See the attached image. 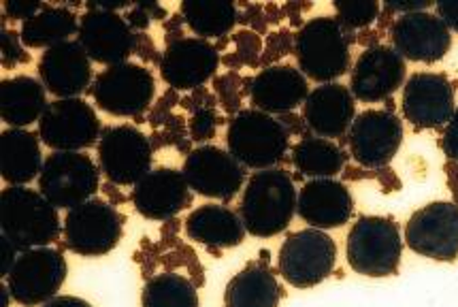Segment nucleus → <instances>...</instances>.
I'll use <instances>...</instances> for the list:
<instances>
[{
	"label": "nucleus",
	"mask_w": 458,
	"mask_h": 307,
	"mask_svg": "<svg viewBox=\"0 0 458 307\" xmlns=\"http://www.w3.org/2000/svg\"><path fill=\"white\" fill-rule=\"evenodd\" d=\"M222 54L214 43L199 37H183L169 43L162 52L160 77L171 90L194 92L216 80Z\"/></svg>",
	"instance_id": "nucleus-17"
},
{
	"label": "nucleus",
	"mask_w": 458,
	"mask_h": 307,
	"mask_svg": "<svg viewBox=\"0 0 458 307\" xmlns=\"http://www.w3.org/2000/svg\"><path fill=\"white\" fill-rule=\"evenodd\" d=\"M288 54H294V35H293V30L284 28V30L271 32L269 41H267L265 52H262L260 66H262V69H267V66L279 64L277 60H282L284 55H288Z\"/></svg>",
	"instance_id": "nucleus-38"
},
{
	"label": "nucleus",
	"mask_w": 458,
	"mask_h": 307,
	"mask_svg": "<svg viewBox=\"0 0 458 307\" xmlns=\"http://www.w3.org/2000/svg\"><path fill=\"white\" fill-rule=\"evenodd\" d=\"M441 149L450 163H458V107L452 120L445 124L444 135H441Z\"/></svg>",
	"instance_id": "nucleus-41"
},
{
	"label": "nucleus",
	"mask_w": 458,
	"mask_h": 307,
	"mask_svg": "<svg viewBox=\"0 0 458 307\" xmlns=\"http://www.w3.org/2000/svg\"><path fill=\"white\" fill-rule=\"evenodd\" d=\"M250 86H252V77H242L237 72H225V75H216L214 92L217 94V103L228 115H237L242 111V100L245 94L250 97Z\"/></svg>",
	"instance_id": "nucleus-35"
},
{
	"label": "nucleus",
	"mask_w": 458,
	"mask_h": 307,
	"mask_svg": "<svg viewBox=\"0 0 458 307\" xmlns=\"http://www.w3.org/2000/svg\"><path fill=\"white\" fill-rule=\"evenodd\" d=\"M437 18L448 26V30L458 32V0H444V3H435Z\"/></svg>",
	"instance_id": "nucleus-42"
},
{
	"label": "nucleus",
	"mask_w": 458,
	"mask_h": 307,
	"mask_svg": "<svg viewBox=\"0 0 458 307\" xmlns=\"http://www.w3.org/2000/svg\"><path fill=\"white\" fill-rule=\"evenodd\" d=\"M141 307H200L197 286L180 273H158L145 282Z\"/></svg>",
	"instance_id": "nucleus-33"
},
{
	"label": "nucleus",
	"mask_w": 458,
	"mask_h": 307,
	"mask_svg": "<svg viewBox=\"0 0 458 307\" xmlns=\"http://www.w3.org/2000/svg\"><path fill=\"white\" fill-rule=\"evenodd\" d=\"M100 166L90 154L52 152L38 175V192L55 209H75L97 197L100 188Z\"/></svg>",
	"instance_id": "nucleus-7"
},
{
	"label": "nucleus",
	"mask_w": 458,
	"mask_h": 307,
	"mask_svg": "<svg viewBox=\"0 0 458 307\" xmlns=\"http://www.w3.org/2000/svg\"><path fill=\"white\" fill-rule=\"evenodd\" d=\"M0 248H3V267H0V277L3 280H7V276L13 269L15 260H18V250H15V245L9 242L7 237H0Z\"/></svg>",
	"instance_id": "nucleus-43"
},
{
	"label": "nucleus",
	"mask_w": 458,
	"mask_h": 307,
	"mask_svg": "<svg viewBox=\"0 0 458 307\" xmlns=\"http://www.w3.org/2000/svg\"><path fill=\"white\" fill-rule=\"evenodd\" d=\"M217 126V114H216V100L211 97L205 103H200L197 111H194L192 122H190V131H192V137L197 141H205V139H211L216 135Z\"/></svg>",
	"instance_id": "nucleus-37"
},
{
	"label": "nucleus",
	"mask_w": 458,
	"mask_h": 307,
	"mask_svg": "<svg viewBox=\"0 0 458 307\" xmlns=\"http://www.w3.org/2000/svg\"><path fill=\"white\" fill-rule=\"evenodd\" d=\"M239 4L228 0L205 3V0H183L180 15L199 38H226L239 24Z\"/></svg>",
	"instance_id": "nucleus-31"
},
{
	"label": "nucleus",
	"mask_w": 458,
	"mask_h": 307,
	"mask_svg": "<svg viewBox=\"0 0 458 307\" xmlns=\"http://www.w3.org/2000/svg\"><path fill=\"white\" fill-rule=\"evenodd\" d=\"M297 186L282 166L256 171L243 188L239 216L245 231L259 239L282 235L297 214Z\"/></svg>",
	"instance_id": "nucleus-1"
},
{
	"label": "nucleus",
	"mask_w": 458,
	"mask_h": 307,
	"mask_svg": "<svg viewBox=\"0 0 458 307\" xmlns=\"http://www.w3.org/2000/svg\"><path fill=\"white\" fill-rule=\"evenodd\" d=\"M352 43L356 35L339 24L333 15L311 18L294 35V55L299 71L316 83L342 80L352 69Z\"/></svg>",
	"instance_id": "nucleus-3"
},
{
	"label": "nucleus",
	"mask_w": 458,
	"mask_h": 307,
	"mask_svg": "<svg viewBox=\"0 0 458 307\" xmlns=\"http://www.w3.org/2000/svg\"><path fill=\"white\" fill-rule=\"evenodd\" d=\"M97 154L100 173L114 186H137L152 171V141L132 124L103 128Z\"/></svg>",
	"instance_id": "nucleus-11"
},
{
	"label": "nucleus",
	"mask_w": 458,
	"mask_h": 307,
	"mask_svg": "<svg viewBox=\"0 0 458 307\" xmlns=\"http://www.w3.org/2000/svg\"><path fill=\"white\" fill-rule=\"evenodd\" d=\"M348 163V154L342 145L322 137H303L293 148V165L301 175L311 180H328L339 175Z\"/></svg>",
	"instance_id": "nucleus-32"
},
{
	"label": "nucleus",
	"mask_w": 458,
	"mask_h": 307,
	"mask_svg": "<svg viewBox=\"0 0 458 307\" xmlns=\"http://www.w3.org/2000/svg\"><path fill=\"white\" fill-rule=\"evenodd\" d=\"M384 7H386L390 13L407 15V13H418V11H428L431 7H435V3H431V0H418V3H384Z\"/></svg>",
	"instance_id": "nucleus-44"
},
{
	"label": "nucleus",
	"mask_w": 458,
	"mask_h": 307,
	"mask_svg": "<svg viewBox=\"0 0 458 307\" xmlns=\"http://www.w3.org/2000/svg\"><path fill=\"white\" fill-rule=\"evenodd\" d=\"M445 171H448V182L452 194H454V203L458 205V163H448L445 165Z\"/></svg>",
	"instance_id": "nucleus-46"
},
{
	"label": "nucleus",
	"mask_w": 458,
	"mask_h": 307,
	"mask_svg": "<svg viewBox=\"0 0 458 307\" xmlns=\"http://www.w3.org/2000/svg\"><path fill=\"white\" fill-rule=\"evenodd\" d=\"M41 307H92V305L81 297H72V294H58V297L49 299L47 303H43Z\"/></svg>",
	"instance_id": "nucleus-45"
},
{
	"label": "nucleus",
	"mask_w": 458,
	"mask_h": 307,
	"mask_svg": "<svg viewBox=\"0 0 458 307\" xmlns=\"http://www.w3.org/2000/svg\"><path fill=\"white\" fill-rule=\"evenodd\" d=\"M335 11H337V20L345 30H350L354 35L356 30H365L377 21L382 4L376 0H352V3H344V0H335Z\"/></svg>",
	"instance_id": "nucleus-36"
},
{
	"label": "nucleus",
	"mask_w": 458,
	"mask_h": 307,
	"mask_svg": "<svg viewBox=\"0 0 458 307\" xmlns=\"http://www.w3.org/2000/svg\"><path fill=\"white\" fill-rule=\"evenodd\" d=\"M77 41L90 55L92 63L115 66L128 63L131 54H135L137 32L117 11L100 9L98 3H86Z\"/></svg>",
	"instance_id": "nucleus-14"
},
{
	"label": "nucleus",
	"mask_w": 458,
	"mask_h": 307,
	"mask_svg": "<svg viewBox=\"0 0 458 307\" xmlns=\"http://www.w3.org/2000/svg\"><path fill=\"white\" fill-rule=\"evenodd\" d=\"M234 49L222 55V64H226L228 69H242V66H260L262 60V41L254 30H239L231 37Z\"/></svg>",
	"instance_id": "nucleus-34"
},
{
	"label": "nucleus",
	"mask_w": 458,
	"mask_h": 307,
	"mask_svg": "<svg viewBox=\"0 0 458 307\" xmlns=\"http://www.w3.org/2000/svg\"><path fill=\"white\" fill-rule=\"evenodd\" d=\"M290 131L276 115L260 109H242L228 120L226 149L245 169L279 166L290 149Z\"/></svg>",
	"instance_id": "nucleus-4"
},
{
	"label": "nucleus",
	"mask_w": 458,
	"mask_h": 307,
	"mask_svg": "<svg viewBox=\"0 0 458 307\" xmlns=\"http://www.w3.org/2000/svg\"><path fill=\"white\" fill-rule=\"evenodd\" d=\"M124 233V216L103 199L77 205L64 217L63 237L66 250L86 259L109 254Z\"/></svg>",
	"instance_id": "nucleus-8"
},
{
	"label": "nucleus",
	"mask_w": 458,
	"mask_h": 307,
	"mask_svg": "<svg viewBox=\"0 0 458 307\" xmlns=\"http://www.w3.org/2000/svg\"><path fill=\"white\" fill-rule=\"evenodd\" d=\"M41 137L26 128H7L0 135V171L9 186H28L43 171Z\"/></svg>",
	"instance_id": "nucleus-26"
},
{
	"label": "nucleus",
	"mask_w": 458,
	"mask_h": 307,
	"mask_svg": "<svg viewBox=\"0 0 458 307\" xmlns=\"http://www.w3.org/2000/svg\"><path fill=\"white\" fill-rule=\"evenodd\" d=\"M407 66L393 46L367 47L350 71V92L360 103H382L405 86Z\"/></svg>",
	"instance_id": "nucleus-19"
},
{
	"label": "nucleus",
	"mask_w": 458,
	"mask_h": 307,
	"mask_svg": "<svg viewBox=\"0 0 458 307\" xmlns=\"http://www.w3.org/2000/svg\"><path fill=\"white\" fill-rule=\"evenodd\" d=\"M131 200L145 220L165 222L182 214L192 203V190L182 171L158 166L132 186Z\"/></svg>",
	"instance_id": "nucleus-22"
},
{
	"label": "nucleus",
	"mask_w": 458,
	"mask_h": 307,
	"mask_svg": "<svg viewBox=\"0 0 458 307\" xmlns=\"http://www.w3.org/2000/svg\"><path fill=\"white\" fill-rule=\"evenodd\" d=\"M393 47L403 55V60L422 64H435L450 52L452 35L448 26L437 18V13L418 11V13L399 15L390 26Z\"/></svg>",
	"instance_id": "nucleus-20"
},
{
	"label": "nucleus",
	"mask_w": 458,
	"mask_h": 307,
	"mask_svg": "<svg viewBox=\"0 0 458 307\" xmlns=\"http://www.w3.org/2000/svg\"><path fill=\"white\" fill-rule=\"evenodd\" d=\"M38 80L55 98H81L94 83L90 55L77 38L49 47L38 60Z\"/></svg>",
	"instance_id": "nucleus-21"
},
{
	"label": "nucleus",
	"mask_w": 458,
	"mask_h": 307,
	"mask_svg": "<svg viewBox=\"0 0 458 307\" xmlns=\"http://www.w3.org/2000/svg\"><path fill=\"white\" fill-rule=\"evenodd\" d=\"M47 105V90L37 77L15 75L0 86V115L11 128L38 124Z\"/></svg>",
	"instance_id": "nucleus-28"
},
{
	"label": "nucleus",
	"mask_w": 458,
	"mask_h": 307,
	"mask_svg": "<svg viewBox=\"0 0 458 307\" xmlns=\"http://www.w3.org/2000/svg\"><path fill=\"white\" fill-rule=\"evenodd\" d=\"M28 60H30V54L26 52V46L21 43L20 32L9 30V28L3 24V66L4 69L24 64Z\"/></svg>",
	"instance_id": "nucleus-39"
},
{
	"label": "nucleus",
	"mask_w": 458,
	"mask_h": 307,
	"mask_svg": "<svg viewBox=\"0 0 458 307\" xmlns=\"http://www.w3.org/2000/svg\"><path fill=\"white\" fill-rule=\"evenodd\" d=\"M90 94L97 107L115 118H139L152 107L156 77L148 64L122 63L94 77Z\"/></svg>",
	"instance_id": "nucleus-6"
},
{
	"label": "nucleus",
	"mask_w": 458,
	"mask_h": 307,
	"mask_svg": "<svg viewBox=\"0 0 458 307\" xmlns=\"http://www.w3.org/2000/svg\"><path fill=\"white\" fill-rule=\"evenodd\" d=\"M46 7V3H38V0H7L3 3V15L4 20H20L21 24L28 20H32Z\"/></svg>",
	"instance_id": "nucleus-40"
},
{
	"label": "nucleus",
	"mask_w": 458,
	"mask_h": 307,
	"mask_svg": "<svg viewBox=\"0 0 458 307\" xmlns=\"http://www.w3.org/2000/svg\"><path fill=\"white\" fill-rule=\"evenodd\" d=\"M69 276V265L60 250L32 248L18 254L13 269L7 276L11 299L24 307H37L58 297V290Z\"/></svg>",
	"instance_id": "nucleus-12"
},
{
	"label": "nucleus",
	"mask_w": 458,
	"mask_h": 307,
	"mask_svg": "<svg viewBox=\"0 0 458 307\" xmlns=\"http://www.w3.org/2000/svg\"><path fill=\"white\" fill-rule=\"evenodd\" d=\"M307 77L293 64H273L252 77L250 100L254 109L271 115H288L310 97Z\"/></svg>",
	"instance_id": "nucleus-24"
},
{
	"label": "nucleus",
	"mask_w": 458,
	"mask_h": 307,
	"mask_svg": "<svg viewBox=\"0 0 458 307\" xmlns=\"http://www.w3.org/2000/svg\"><path fill=\"white\" fill-rule=\"evenodd\" d=\"M282 286L265 260L250 262L228 282L225 307H277Z\"/></svg>",
	"instance_id": "nucleus-29"
},
{
	"label": "nucleus",
	"mask_w": 458,
	"mask_h": 307,
	"mask_svg": "<svg viewBox=\"0 0 458 307\" xmlns=\"http://www.w3.org/2000/svg\"><path fill=\"white\" fill-rule=\"evenodd\" d=\"M182 173L192 192L222 203L233 200L248 183L245 166L228 149L217 145L194 148L183 160Z\"/></svg>",
	"instance_id": "nucleus-13"
},
{
	"label": "nucleus",
	"mask_w": 458,
	"mask_h": 307,
	"mask_svg": "<svg viewBox=\"0 0 458 307\" xmlns=\"http://www.w3.org/2000/svg\"><path fill=\"white\" fill-rule=\"evenodd\" d=\"M337 262V245L327 231L303 228L288 235L277 256V269L290 286L314 288L331 276Z\"/></svg>",
	"instance_id": "nucleus-9"
},
{
	"label": "nucleus",
	"mask_w": 458,
	"mask_h": 307,
	"mask_svg": "<svg viewBox=\"0 0 458 307\" xmlns=\"http://www.w3.org/2000/svg\"><path fill=\"white\" fill-rule=\"evenodd\" d=\"M352 158L365 169H384L403 143V122L393 109H367L348 132Z\"/></svg>",
	"instance_id": "nucleus-15"
},
{
	"label": "nucleus",
	"mask_w": 458,
	"mask_h": 307,
	"mask_svg": "<svg viewBox=\"0 0 458 307\" xmlns=\"http://www.w3.org/2000/svg\"><path fill=\"white\" fill-rule=\"evenodd\" d=\"M103 135L97 109L86 98H55L38 120V137L52 152H83Z\"/></svg>",
	"instance_id": "nucleus-10"
},
{
	"label": "nucleus",
	"mask_w": 458,
	"mask_h": 307,
	"mask_svg": "<svg viewBox=\"0 0 458 307\" xmlns=\"http://www.w3.org/2000/svg\"><path fill=\"white\" fill-rule=\"evenodd\" d=\"M80 20L66 4H46L41 13L21 24V43L28 49H49L72 41L71 37L80 32Z\"/></svg>",
	"instance_id": "nucleus-30"
},
{
	"label": "nucleus",
	"mask_w": 458,
	"mask_h": 307,
	"mask_svg": "<svg viewBox=\"0 0 458 307\" xmlns=\"http://www.w3.org/2000/svg\"><path fill=\"white\" fill-rule=\"evenodd\" d=\"M242 216L226 205H203L186 217V235L207 248H237L245 239Z\"/></svg>",
	"instance_id": "nucleus-27"
},
{
	"label": "nucleus",
	"mask_w": 458,
	"mask_h": 307,
	"mask_svg": "<svg viewBox=\"0 0 458 307\" xmlns=\"http://www.w3.org/2000/svg\"><path fill=\"white\" fill-rule=\"evenodd\" d=\"M405 242L424 259L452 262L458 256V205L435 200L416 209L407 220Z\"/></svg>",
	"instance_id": "nucleus-16"
},
{
	"label": "nucleus",
	"mask_w": 458,
	"mask_h": 307,
	"mask_svg": "<svg viewBox=\"0 0 458 307\" xmlns=\"http://www.w3.org/2000/svg\"><path fill=\"white\" fill-rule=\"evenodd\" d=\"M0 228L18 252H26L58 242L64 220L38 190L9 186L0 194Z\"/></svg>",
	"instance_id": "nucleus-2"
},
{
	"label": "nucleus",
	"mask_w": 458,
	"mask_h": 307,
	"mask_svg": "<svg viewBox=\"0 0 458 307\" xmlns=\"http://www.w3.org/2000/svg\"><path fill=\"white\" fill-rule=\"evenodd\" d=\"M301 118L305 122L307 132L314 137L328 141L348 137L356 120V98L352 97L350 88L339 81L320 83L307 97Z\"/></svg>",
	"instance_id": "nucleus-23"
},
{
	"label": "nucleus",
	"mask_w": 458,
	"mask_h": 307,
	"mask_svg": "<svg viewBox=\"0 0 458 307\" xmlns=\"http://www.w3.org/2000/svg\"><path fill=\"white\" fill-rule=\"evenodd\" d=\"M401 107L416 131L445 128L456 111L454 86L444 72H413L403 86Z\"/></svg>",
	"instance_id": "nucleus-18"
},
{
	"label": "nucleus",
	"mask_w": 458,
	"mask_h": 307,
	"mask_svg": "<svg viewBox=\"0 0 458 307\" xmlns=\"http://www.w3.org/2000/svg\"><path fill=\"white\" fill-rule=\"evenodd\" d=\"M403 239L394 220L384 216H360L345 242V256L356 273L367 277H388L399 271Z\"/></svg>",
	"instance_id": "nucleus-5"
},
{
	"label": "nucleus",
	"mask_w": 458,
	"mask_h": 307,
	"mask_svg": "<svg viewBox=\"0 0 458 307\" xmlns=\"http://www.w3.org/2000/svg\"><path fill=\"white\" fill-rule=\"evenodd\" d=\"M297 214L305 225L320 231H331L348 225L354 214V199L344 182L310 180L299 190Z\"/></svg>",
	"instance_id": "nucleus-25"
}]
</instances>
